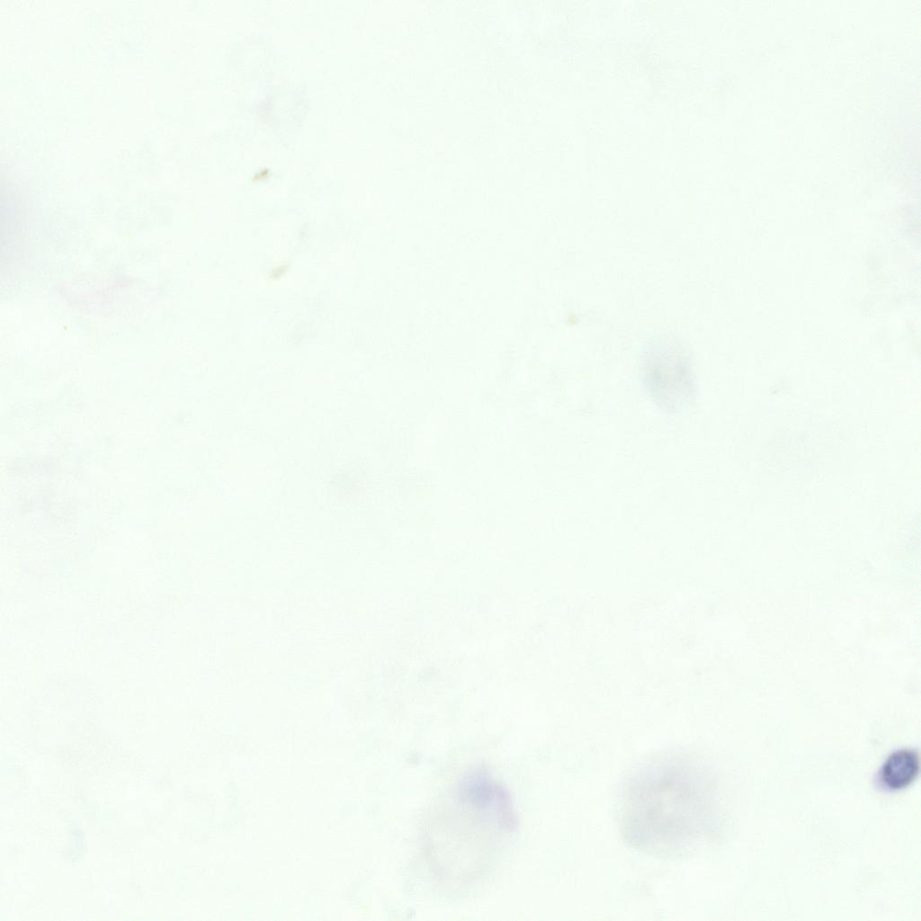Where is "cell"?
I'll use <instances>...</instances> for the list:
<instances>
[{
    "label": "cell",
    "mask_w": 921,
    "mask_h": 921,
    "mask_svg": "<svg viewBox=\"0 0 921 921\" xmlns=\"http://www.w3.org/2000/svg\"><path fill=\"white\" fill-rule=\"evenodd\" d=\"M517 827L505 785L485 767L469 768L426 823L423 844L430 870L448 885L473 884L502 855Z\"/></svg>",
    "instance_id": "2"
},
{
    "label": "cell",
    "mask_w": 921,
    "mask_h": 921,
    "mask_svg": "<svg viewBox=\"0 0 921 921\" xmlns=\"http://www.w3.org/2000/svg\"><path fill=\"white\" fill-rule=\"evenodd\" d=\"M712 792L709 774L694 756L666 752L645 760L621 791L622 839L656 856H679L698 848L711 827Z\"/></svg>",
    "instance_id": "1"
},
{
    "label": "cell",
    "mask_w": 921,
    "mask_h": 921,
    "mask_svg": "<svg viewBox=\"0 0 921 921\" xmlns=\"http://www.w3.org/2000/svg\"><path fill=\"white\" fill-rule=\"evenodd\" d=\"M920 770L919 756L916 749L900 748L892 752L879 768L874 782L884 791L906 789L917 778Z\"/></svg>",
    "instance_id": "4"
},
{
    "label": "cell",
    "mask_w": 921,
    "mask_h": 921,
    "mask_svg": "<svg viewBox=\"0 0 921 921\" xmlns=\"http://www.w3.org/2000/svg\"><path fill=\"white\" fill-rule=\"evenodd\" d=\"M671 340L651 344L643 362V380L654 401L666 411L676 412L691 402L694 382L684 350Z\"/></svg>",
    "instance_id": "3"
}]
</instances>
